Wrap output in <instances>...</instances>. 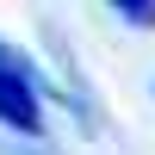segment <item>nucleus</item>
I'll use <instances>...</instances> for the list:
<instances>
[{"mask_svg": "<svg viewBox=\"0 0 155 155\" xmlns=\"http://www.w3.org/2000/svg\"><path fill=\"white\" fill-rule=\"evenodd\" d=\"M0 124L19 137H37L44 130V99H37V81L6 44H0Z\"/></svg>", "mask_w": 155, "mask_h": 155, "instance_id": "obj_1", "label": "nucleus"}, {"mask_svg": "<svg viewBox=\"0 0 155 155\" xmlns=\"http://www.w3.org/2000/svg\"><path fill=\"white\" fill-rule=\"evenodd\" d=\"M118 19H130L137 31H155V0H112Z\"/></svg>", "mask_w": 155, "mask_h": 155, "instance_id": "obj_2", "label": "nucleus"}]
</instances>
